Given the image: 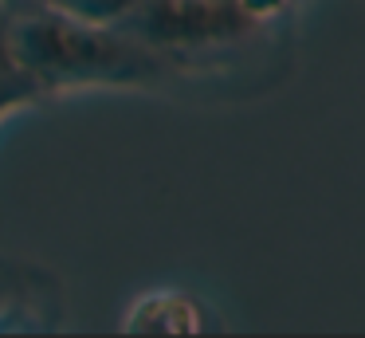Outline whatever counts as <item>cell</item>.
<instances>
[{"label": "cell", "instance_id": "cell-1", "mask_svg": "<svg viewBox=\"0 0 365 338\" xmlns=\"http://www.w3.org/2000/svg\"><path fill=\"white\" fill-rule=\"evenodd\" d=\"M12 51L48 94L67 86H158L177 71L169 55L122 24L79 20L51 4L12 12Z\"/></svg>", "mask_w": 365, "mask_h": 338}, {"label": "cell", "instance_id": "cell-5", "mask_svg": "<svg viewBox=\"0 0 365 338\" xmlns=\"http://www.w3.org/2000/svg\"><path fill=\"white\" fill-rule=\"evenodd\" d=\"M51 8L67 16H79V20H98V24H118L138 0H48Z\"/></svg>", "mask_w": 365, "mask_h": 338}, {"label": "cell", "instance_id": "cell-3", "mask_svg": "<svg viewBox=\"0 0 365 338\" xmlns=\"http://www.w3.org/2000/svg\"><path fill=\"white\" fill-rule=\"evenodd\" d=\"M122 330H134V334H197V330H208L205 303L177 287L150 291L130 307Z\"/></svg>", "mask_w": 365, "mask_h": 338}, {"label": "cell", "instance_id": "cell-2", "mask_svg": "<svg viewBox=\"0 0 365 338\" xmlns=\"http://www.w3.org/2000/svg\"><path fill=\"white\" fill-rule=\"evenodd\" d=\"M118 24L177 67L236 47L263 28L240 0H138Z\"/></svg>", "mask_w": 365, "mask_h": 338}, {"label": "cell", "instance_id": "cell-7", "mask_svg": "<svg viewBox=\"0 0 365 338\" xmlns=\"http://www.w3.org/2000/svg\"><path fill=\"white\" fill-rule=\"evenodd\" d=\"M4 8H12V12H20V8H40V4H48V0H0Z\"/></svg>", "mask_w": 365, "mask_h": 338}, {"label": "cell", "instance_id": "cell-6", "mask_svg": "<svg viewBox=\"0 0 365 338\" xmlns=\"http://www.w3.org/2000/svg\"><path fill=\"white\" fill-rule=\"evenodd\" d=\"M240 4H244L259 24H271V20H279L283 12H291L294 0H240Z\"/></svg>", "mask_w": 365, "mask_h": 338}, {"label": "cell", "instance_id": "cell-4", "mask_svg": "<svg viewBox=\"0 0 365 338\" xmlns=\"http://www.w3.org/2000/svg\"><path fill=\"white\" fill-rule=\"evenodd\" d=\"M43 94H48V91H43V86L36 83V79L28 75L20 63H12V67H0V118H9L12 110L36 106Z\"/></svg>", "mask_w": 365, "mask_h": 338}]
</instances>
